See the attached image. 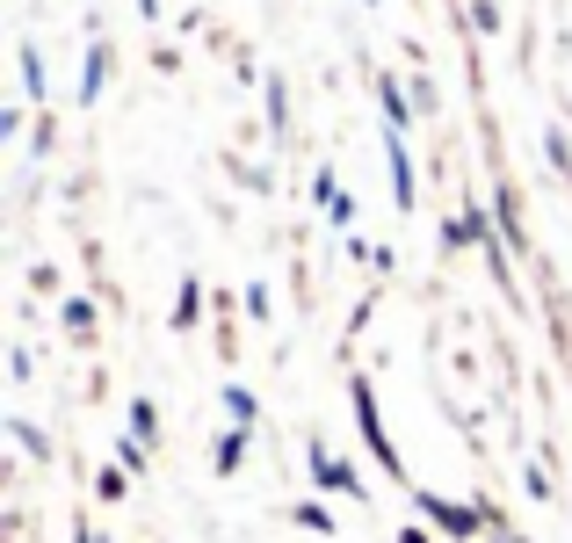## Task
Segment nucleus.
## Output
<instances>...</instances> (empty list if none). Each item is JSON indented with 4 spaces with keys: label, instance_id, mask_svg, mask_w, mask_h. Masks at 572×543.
<instances>
[{
    "label": "nucleus",
    "instance_id": "nucleus-3",
    "mask_svg": "<svg viewBox=\"0 0 572 543\" xmlns=\"http://www.w3.org/2000/svg\"><path fill=\"white\" fill-rule=\"evenodd\" d=\"M420 507L449 529V536H478V507H457V500H435V493H420Z\"/></svg>",
    "mask_w": 572,
    "mask_h": 543
},
{
    "label": "nucleus",
    "instance_id": "nucleus-1",
    "mask_svg": "<svg viewBox=\"0 0 572 543\" xmlns=\"http://www.w3.org/2000/svg\"><path fill=\"white\" fill-rule=\"evenodd\" d=\"M348 391H355V420H363V442L377 449V464H384V471H399V449H391V442H384V420H377V399H370V384H363V377H355Z\"/></svg>",
    "mask_w": 572,
    "mask_h": 543
},
{
    "label": "nucleus",
    "instance_id": "nucleus-5",
    "mask_svg": "<svg viewBox=\"0 0 572 543\" xmlns=\"http://www.w3.org/2000/svg\"><path fill=\"white\" fill-rule=\"evenodd\" d=\"M239 457H247V435H239V428H232V435L218 442V471H239Z\"/></svg>",
    "mask_w": 572,
    "mask_h": 543
},
{
    "label": "nucleus",
    "instance_id": "nucleus-2",
    "mask_svg": "<svg viewBox=\"0 0 572 543\" xmlns=\"http://www.w3.org/2000/svg\"><path fill=\"white\" fill-rule=\"evenodd\" d=\"M312 471H319V486H326V493H348V500H363V478H355L348 464H334L319 442H312Z\"/></svg>",
    "mask_w": 572,
    "mask_h": 543
},
{
    "label": "nucleus",
    "instance_id": "nucleus-4",
    "mask_svg": "<svg viewBox=\"0 0 572 543\" xmlns=\"http://www.w3.org/2000/svg\"><path fill=\"white\" fill-rule=\"evenodd\" d=\"M391 181H399V203H413V167H406V145L391 138Z\"/></svg>",
    "mask_w": 572,
    "mask_h": 543
},
{
    "label": "nucleus",
    "instance_id": "nucleus-6",
    "mask_svg": "<svg viewBox=\"0 0 572 543\" xmlns=\"http://www.w3.org/2000/svg\"><path fill=\"white\" fill-rule=\"evenodd\" d=\"M399 543H428V536H420V529H406V536H399Z\"/></svg>",
    "mask_w": 572,
    "mask_h": 543
}]
</instances>
